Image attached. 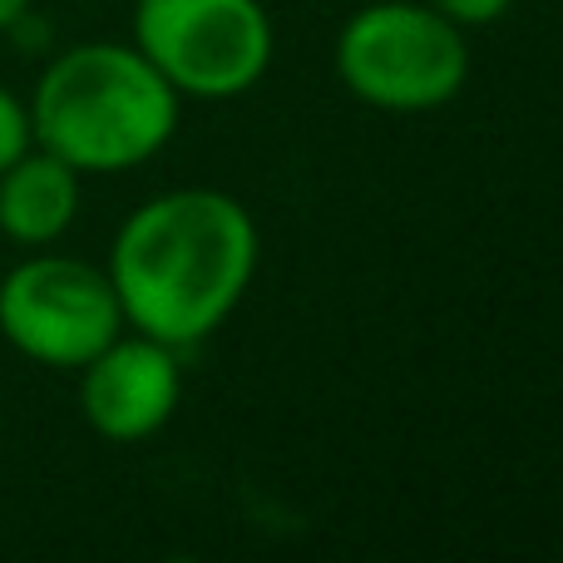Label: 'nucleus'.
I'll return each instance as SVG.
<instances>
[{
  "label": "nucleus",
  "mask_w": 563,
  "mask_h": 563,
  "mask_svg": "<svg viewBox=\"0 0 563 563\" xmlns=\"http://www.w3.org/2000/svg\"><path fill=\"white\" fill-rule=\"evenodd\" d=\"M79 178L65 158L30 144L0 168V233L15 247H55L79 218Z\"/></svg>",
  "instance_id": "nucleus-7"
},
{
  "label": "nucleus",
  "mask_w": 563,
  "mask_h": 563,
  "mask_svg": "<svg viewBox=\"0 0 563 563\" xmlns=\"http://www.w3.org/2000/svg\"><path fill=\"white\" fill-rule=\"evenodd\" d=\"M134 49L178 99H238L273 65V15L263 0H134Z\"/></svg>",
  "instance_id": "nucleus-4"
},
{
  "label": "nucleus",
  "mask_w": 563,
  "mask_h": 563,
  "mask_svg": "<svg viewBox=\"0 0 563 563\" xmlns=\"http://www.w3.org/2000/svg\"><path fill=\"white\" fill-rule=\"evenodd\" d=\"M426 5H435L440 15L455 20L460 30H479V25H495V20H505L515 0H426Z\"/></svg>",
  "instance_id": "nucleus-9"
},
{
  "label": "nucleus",
  "mask_w": 563,
  "mask_h": 563,
  "mask_svg": "<svg viewBox=\"0 0 563 563\" xmlns=\"http://www.w3.org/2000/svg\"><path fill=\"white\" fill-rule=\"evenodd\" d=\"M184 400L178 346L124 327L104 351L79 366V416L114 445H139L174 420Z\"/></svg>",
  "instance_id": "nucleus-6"
},
{
  "label": "nucleus",
  "mask_w": 563,
  "mask_h": 563,
  "mask_svg": "<svg viewBox=\"0 0 563 563\" xmlns=\"http://www.w3.org/2000/svg\"><path fill=\"white\" fill-rule=\"evenodd\" d=\"M336 75L380 114L445 109L470 79L465 30L426 0H371L336 30Z\"/></svg>",
  "instance_id": "nucleus-3"
},
{
  "label": "nucleus",
  "mask_w": 563,
  "mask_h": 563,
  "mask_svg": "<svg viewBox=\"0 0 563 563\" xmlns=\"http://www.w3.org/2000/svg\"><path fill=\"white\" fill-rule=\"evenodd\" d=\"M30 134L75 174H129L178 134V89L119 40L69 45L25 99Z\"/></svg>",
  "instance_id": "nucleus-2"
},
{
  "label": "nucleus",
  "mask_w": 563,
  "mask_h": 563,
  "mask_svg": "<svg viewBox=\"0 0 563 563\" xmlns=\"http://www.w3.org/2000/svg\"><path fill=\"white\" fill-rule=\"evenodd\" d=\"M257 223L233 194L168 188L119 223L104 273L124 327L188 351L208 341L257 277Z\"/></svg>",
  "instance_id": "nucleus-1"
},
{
  "label": "nucleus",
  "mask_w": 563,
  "mask_h": 563,
  "mask_svg": "<svg viewBox=\"0 0 563 563\" xmlns=\"http://www.w3.org/2000/svg\"><path fill=\"white\" fill-rule=\"evenodd\" d=\"M35 144V134H30V109L20 95H10L5 85H0V168H10L25 148Z\"/></svg>",
  "instance_id": "nucleus-8"
},
{
  "label": "nucleus",
  "mask_w": 563,
  "mask_h": 563,
  "mask_svg": "<svg viewBox=\"0 0 563 563\" xmlns=\"http://www.w3.org/2000/svg\"><path fill=\"white\" fill-rule=\"evenodd\" d=\"M124 331L104 267L35 247L0 277V336L35 366L79 371Z\"/></svg>",
  "instance_id": "nucleus-5"
},
{
  "label": "nucleus",
  "mask_w": 563,
  "mask_h": 563,
  "mask_svg": "<svg viewBox=\"0 0 563 563\" xmlns=\"http://www.w3.org/2000/svg\"><path fill=\"white\" fill-rule=\"evenodd\" d=\"M30 5H35V0H0V35H5V30H15L20 20L30 15Z\"/></svg>",
  "instance_id": "nucleus-10"
}]
</instances>
